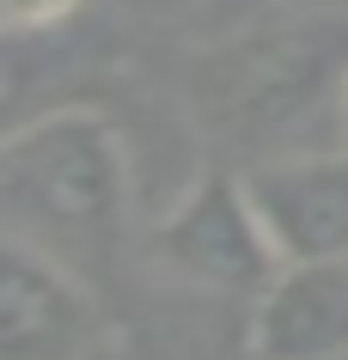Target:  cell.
I'll use <instances>...</instances> for the list:
<instances>
[{
    "label": "cell",
    "instance_id": "ba28073f",
    "mask_svg": "<svg viewBox=\"0 0 348 360\" xmlns=\"http://www.w3.org/2000/svg\"><path fill=\"white\" fill-rule=\"evenodd\" d=\"M86 13V0H0L6 31H67Z\"/></svg>",
    "mask_w": 348,
    "mask_h": 360
},
{
    "label": "cell",
    "instance_id": "52a82bcc",
    "mask_svg": "<svg viewBox=\"0 0 348 360\" xmlns=\"http://www.w3.org/2000/svg\"><path fill=\"white\" fill-rule=\"evenodd\" d=\"M56 43L61 31H6L0 25V141H13L37 116L61 110V98L49 92L61 79Z\"/></svg>",
    "mask_w": 348,
    "mask_h": 360
},
{
    "label": "cell",
    "instance_id": "6da1fadb",
    "mask_svg": "<svg viewBox=\"0 0 348 360\" xmlns=\"http://www.w3.org/2000/svg\"><path fill=\"white\" fill-rule=\"evenodd\" d=\"M135 202L129 147L110 116L61 104L0 141V232H19L61 263H86L122 238Z\"/></svg>",
    "mask_w": 348,
    "mask_h": 360
},
{
    "label": "cell",
    "instance_id": "5b68a950",
    "mask_svg": "<svg viewBox=\"0 0 348 360\" xmlns=\"http://www.w3.org/2000/svg\"><path fill=\"white\" fill-rule=\"evenodd\" d=\"M251 360H348V257L281 263L251 300Z\"/></svg>",
    "mask_w": 348,
    "mask_h": 360
},
{
    "label": "cell",
    "instance_id": "3957f363",
    "mask_svg": "<svg viewBox=\"0 0 348 360\" xmlns=\"http://www.w3.org/2000/svg\"><path fill=\"white\" fill-rule=\"evenodd\" d=\"M98 305L74 263L0 232V360H92Z\"/></svg>",
    "mask_w": 348,
    "mask_h": 360
},
{
    "label": "cell",
    "instance_id": "8992f818",
    "mask_svg": "<svg viewBox=\"0 0 348 360\" xmlns=\"http://www.w3.org/2000/svg\"><path fill=\"white\" fill-rule=\"evenodd\" d=\"M318 31L306 25H263V31H245L238 49L220 56V68L208 74L214 98L238 116H288L299 98L311 92V79L324 74V56L311 49Z\"/></svg>",
    "mask_w": 348,
    "mask_h": 360
},
{
    "label": "cell",
    "instance_id": "9c48e42d",
    "mask_svg": "<svg viewBox=\"0 0 348 360\" xmlns=\"http://www.w3.org/2000/svg\"><path fill=\"white\" fill-rule=\"evenodd\" d=\"M342 141H348V74H342Z\"/></svg>",
    "mask_w": 348,
    "mask_h": 360
},
{
    "label": "cell",
    "instance_id": "277c9868",
    "mask_svg": "<svg viewBox=\"0 0 348 360\" xmlns=\"http://www.w3.org/2000/svg\"><path fill=\"white\" fill-rule=\"evenodd\" d=\"M245 184H251V202L281 263H342L348 257V141L275 153L245 171Z\"/></svg>",
    "mask_w": 348,
    "mask_h": 360
},
{
    "label": "cell",
    "instance_id": "7a4b0ae2",
    "mask_svg": "<svg viewBox=\"0 0 348 360\" xmlns=\"http://www.w3.org/2000/svg\"><path fill=\"white\" fill-rule=\"evenodd\" d=\"M153 250L177 281L220 300H257L281 275V250L251 202V184L226 171H208L190 190H177V202L153 226Z\"/></svg>",
    "mask_w": 348,
    "mask_h": 360
},
{
    "label": "cell",
    "instance_id": "30bf717a",
    "mask_svg": "<svg viewBox=\"0 0 348 360\" xmlns=\"http://www.w3.org/2000/svg\"><path fill=\"white\" fill-rule=\"evenodd\" d=\"M318 6H348V0H318Z\"/></svg>",
    "mask_w": 348,
    "mask_h": 360
}]
</instances>
